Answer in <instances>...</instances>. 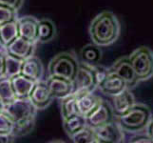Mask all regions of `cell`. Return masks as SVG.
<instances>
[{"mask_svg":"<svg viewBox=\"0 0 153 143\" xmlns=\"http://www.w3.org/2000/svg\"><path fill=\"white\" fill-rule=\"evenodd\" d=\"M120 23L111 12H103L96 15L89 26V35L92 43L100 47L113 44L120 34Z\"/></svg>","mask_w":153,"mask_h":143,"instance_id":"cell-1","label":"cell"},{"mask_svg":"<svg viewBox=\"0 0 153 143\" xmlns=\"http://www.w3.org/2000/svg\"><path fill=\"white\" fill-rule=\"evenodd\" d=\"M151 119V113L147 106L144 104H136L128 113L118 118V122L125 132L139 133L146 128Z\"/></svg>","mask_w":153,"mask_h":143,"instance_id":"cell-2","label":"cell"},{"mask_svg":"<svg viewBox=\"0 0 153 143\" xmlns=\"http://www.w3.org/2000/svg\"><path fill=\"white\" fill-rule=\"evenodd\" d=\"M79 64L75 55L71 52H60L49 63V76H61L73 81L77 75Z\"/></svg>","mask_w":153,"mask_h":143,"instance_id":"cell-3","label":"cell"},{"mask_svg":"<svg viewBox=\"0 0 153 143\" xmlns=\"http://www.w3.org/2000/svg\"><path fill=\"white\" fill-rule=\"evenodd\" d=\"M129 59L140 81L153 76V52L149 47H139L129 55Z\"/></svg>","mask_w":153,"mask_h":143,"instance_id":"cell-4","label":"cell"},{"mask_svg":"<svg viewBox=\"0 0 153 143\" xmlns=\"http://www.w3.org/2000/svg\"><path fill=\"white\" fill-rule=\"evenodd\" d=\"M98 87V78L95 65L83 62L79 64L77 75L73 80V94L92 93Z\"/></svg>","mask_w":153,"mask_h":143,"instance_id":"cell-5","label":"cell"},{"mask_svg":"<svg viewBox=\"0 0 153 143\" xmlns=\"http://www.w3.org/2000/svg\"><path fill=\"white\" fill-rule=\"evenodd\" d=\"M3 111L10 116L13 122H19L35 118L38 110L31 103L30 98H16L10 103L5 105Z\"/></svg>","mask_w":153,"mask_h":143,"instance_id":"cell-6","label":"cell"},{"mask_svg":"<svg viewBox=\"0 0 153 143\" xmlns=\"http://www.w3.org/2000/svg\"><path fill=\"white\" fill-rule=\"evenodd\" d=\"M95 130L97 143H120L125 140V130L118 121H111Z\"/></svg>","mask_w":153,"mask_h":143,"instance_id":"cell-7","label":"cell"},{"mask_svg":"<svg viewBox=\"0 0 153 143\" xmlns=\"http://www.w3.org/2000/svg\"><path fill=\"white\" fill-rule=\"evenodd\" d=\"M109 70L117 73L121 78H123L128 89L134 88L140 81L130 62L129 56H123L119 58L113 63Z\"/></svg>","mask_w":153,"mask_h":143,"instance_id":"cell-8","label":"cell"},{"mask_svg":"<svg viewBox=\"0 0 153 143\" xmlns=\"http://www.w3.org/2000/svg\"><path fill=\"white\" fill-rule=\"evenodd\" d=\"M115 114L113 109L105 100H102L100 104L92 112L87 116V124L93 129H96L100 126H103L114 120Z\"/></svg>","mask_w":153,"mask_h":143,"instance_id":"cell-9","label":"cell"},{"mask_svg":"<svg viewBox=\"0 0 153 143\" xmlns=\"http://www.w3.org/2000/svg\"><path fill=\"white\" fill-rule=\"evenodd\" d=\"M53 97L47 85L46 81L39 80L35 83V86L30 95V100L37 110H45L49 107L53 100Z\"/></svg>","mask_w":153,"mask_h":143,"instance_id":"cell-10","label":"cell"},{"mask_svg":"<svg viewBox=\"0 0 153 143\" xmlns=\"http://www.w3.org/2000/svg\"><path fill=\"white\" fill-rule=\"evenodd\" d=\"M35 45V42L29 41L19 36L6 47V52L7 55L16 57L21 60H25L33 55Z\"/></svg>","mask_w":153,"mask_h":143,"instance_id":"cell-11","label":"cell"},{"mask_svg":"<svg viewBox=\"0 0 153 143\" xmlns=\"http://www.w3.org/2000/svg\"><path fill=\"white\" fill-rule=\"evenodd\" d=\"M97 88H99L103 94L114 97V95L122 93L128 87H126V84L123 78H121L117 73L109 70L108 75L99 82Z\"/></svg>","mask_w":153,"mask_h":143,"instance_id":"cell-12","label":"cell"},{"mask_svg":"<svg viewBox=\"0 0 153 143\" xmlns=\"http://www.w3.org/2000/svg\"><path fill=\"white\" fill-rule=\"evenodd\" d=\"M54 98H63L73 94V81L61 76H49L46 80Z\"/></svg>","mask_w":153,"mask_h":143,"instance_id":"cell-13","label":"cell"},{"mask_svg":"<svg viewBox=\"0 0 153 143\" xmlns=\"http://www.w3.org/2000/svg\"><path fill=\"white\" fill-rule=\"evenodd\" d=\"M38 23L39 20L31 15L17 19L19 36L31 42H38Z\"/></svg>","mask_w":153,"mask_h":143,"instance_id":"cell-14","label":"cell"},{"mask_svg":"<svg viewBox=\"0 0 153 143\" xmlns=\"http://www.w3.org/2000/svg\"><path fill=\"white\" fill-rule=\"evenodd\" d=\"M135 105V98L133 94L128 88L122 93L112 97V109L116 116H121L126 114Z\"/></svg>","mask_w":153,"mask_h":143,"instance_id":"cell-15","label":"cell"},{"mask_svg":"<svg viewBox=\"0 0 153 143\" xmlns=\"http://www.w3.org/2000/svg\"><path fill=\"white\" fill-rule=\"evenodd\" d=\"M44 73V67L37 56L33 55L23 61L21 75L27 76L35 82L41 80Z\"/></svg>","mask_w":153,"mask_h":143,"instance_id":"cell-16","label":"cell"},{"mask_svg":"<svg viewBox=\"0 0 153 143\" xmlns=\"http://www.w3.org/2000/svg\"><path fill=\"white\" fill-rule=\"evenodd\" d=\"M16 98H30V95L35 86V81L23 75H18L10 78Z\"/></svg>","mask_w":153,"mask_h":143,"instance_id":"cell-17","label":"cell"},{"mask_svg":"<svg viewBox=\"0 0 153 143\" xmlns=\"http://www.w3.org/2000/svg\"><path fill=\"white\" fill-rule=\"evenodd\" d=\"M77 97V105L79 114L87 116L95 109L102 101L101 97H97L92 93H83L75 94Z\"/></svg>","mask_w":153,"mask_h":143,"instance_id":"cell-18","label":"cell"},{"mask_svg":"<svg viewBox=\"0 0 153 143\" xmlns=\"http://www.w3.org/2000/svg\"><path fill=\"white\" fill-rule=\"evenodd\" d=\"M87 118L81 114H77L71 118L63 119V127L67 135L71 137L87 126Z\"/></svg>","mask_w":153,"mask_h":143,"instance_id":"cell-19","label":"cell"},{"mask_svg":"<svg viewBox=\"0 0 153 143\" xmlns=\"http://www.w3.org/2000/svg\"><path fill=\"white\" fill-rule=\"evenodd\" d=\"M56 28L50 19H41L38 23V42L47 43L55 37Z\"/></svg>","mask_w":153,"mask_h":143,"instance_id":"cell-20","label":"cell"},{"mask_svg":"<svg viewBox=\"0 0 153 143\" xmlns=\"http://www.w3.org/2000/svg\"><path fill=\"white\" fill-rule=\"evenodd\" d=\"M17 37H19L17 20L0 26V39L6 47Z\"/></svg>","mask_w":153,"mask_h":143,"instance_id":"cell-21","label":"cell"},{"mask_svg":"<svg viewBox=\"0 0 153 143\" xmlns=\"http://www.w3.org/2000/svg\"><path fill=\"white\" fill-rule=\"evenodd\" d=\"M102 52L100 46L96 44H88L81 50V58L83 62L89 65H97L101 59Z\"/></svg>","mask_w":153,"mask_h":143,"instance_id":"cell-22","label":"cell"},{"mask_svg":"<svg viewBox=\"0 0 153 143\" xmlns=\"http://www.w3.org/2000/svg\"><path fill=\"white\" fill-rule=\"evenodd\" d=\"M61 115L63 119L71 118V116L79 114L78 105H77V97L74 94H71L66 97L61 98L60 102Z\"/></svg>","mask_w":153,"mask_h":143,"instance_id":"cell-23","label":"cell"},{"mask_svg":"<svg viewBox=\"0 0 153 143\" xmlns=\"http://www.w3.org/2000/svg\"><path fill=\"white\" fill-rule=\"evenodd\" d=\"M14 99H16V97H15L10 78L5 76H1L0 77V102L5 106L13 101Z\"/></svg>","mask_w":153,"mask_h":143,"instance_id":"cell-24","label":"cell"},{"mask_svg":"<svg viewBox=\"0 0 153 143\" xmlns=\"http://www.w3.org/2000/svg\"><path fill=\"white\" fill-rule=\"evenodd\" d=\"M23 61L24 60L18 59V58L10 55H6V57H5V76L12 78L15 76L20 75Z\"/></svg>","mask_w":153,"mask_h":143,"instance_id":"cell-25","label":"cell"},{"mask_svg":"<svg viewBox=\"0 0 153 143\" xmlns=\"http://www.w3.org/2000/svg\"><path fill=\"white\" fill-rule=\"evenodd\" d=\"M35 126V118L27 119L24 121H19V122H14L13 129L12 135L16 139V137H22L33 131Z\"/></svg>","mask_w":153,"mask_h":143,"instance_id":"cell-26","label":"cell"},{"mask_svg":"<svg viewBox=\"0 0 153 143\" xmlns=\"http://www.w3.org/2000/svg\"><path fill=\"white\" fill-rule=\"evenodd\" d=\"M71 139L75 143H94L96 142L95 130L87 125L80 132L71 136Z\"/></svg>","mask_w":153,"mask_h":143,"instance_id":"cell-27","label":"cell"},{"mask_svg":"<svg viewBox=\"0 0 153 143\" xmlns=\"http://www.w3.org/2000/svg\"><path fill=\"white\" fill-rule=\"evenodd\" d=\"M17 19V10L6 5L0 4V26L13 22V21H16Z\"/></svg>","mask_w":153,"mask_h":143,"instance_id":"cell-28","label":"cell"},{"mask_svg":"<svg viewBox=\"0 0 153 143\" xmlns=\"http://www.w3.org/2000/svg\"><path fill=\"white\" fill-rule=\"evenodd\" d=\"M14 122L4 111H0V134H12Z\"/></svg>","mask_w":153,"mask_h":143,"instance_id":"cell-29","label":"cell"},{"mask_svg":"<svg viewBox=\"0 0 153 143\" xmlns=\"http://www.w3.org/2000/svg\"><path fill=\"white\" fill-rule=\"evenodd\" d=\"M24 0H0V4L6 5V6L13 8L15 10H18L23 6Z\"/></svg>","mask_w":153,"mask_h":143,"instance_id":"cell-30","label":"cell"},{"mask_svg":"<svg viewBox=\"0 0 153 143\" xmlns=\"http://www.w3.org/2000/svg\"><path fill=\"white\" fill-rule=\"evenodd\" d=\"M137 135L134 136L133 137H131V139L129 140L130 142H152L151 139L149 137V136L147 134H141L140 132L139 133H136Z\"/></svg>","mask_w":153,"mask_h":143,"instance_id":"cell-31","label":"cell"},{"mask_svg":"<svg viewBox=\"0 0 153 143\" xmlns=\"http://www.w3.org/2000/svg\"><path fill=\"white\" fill-rule=\"evenodd\" d=\"M15 137L12 134H0V143L13 142Z\"/></svg>","mask_w":153,"mask_h":143,"instance_id":"cell-32","label":"cell"},{"mask_svg":"<svg viewBox=\"0 0 153 143\" xmlns=\"http://www.w3.org/2000/svg\"><path fill=\"white\" fill-rule=\"evenodd\" d=\"M7 54L0 52V77L5 76V57Z\"/></svg>","mask_w":153,"mask_h":143,"instance_id":"cell-33","label":"cell"},{"mask_svg":"<svg viewBox=\"0 0 153 143\" xmlns=\"http://www.w3.org/2000/svg\"><path fill=\"white\" fill-rule=\"evenodd\" d=\"M146 134L149 136V137H150L152 142H153V118L150 119V121L146 126Z\"/></svg>","mask_w":153,"mask_h":143,"instance_id":"cell-34","label":"cell"},{"mask_svg":"<svg viewBox=\"0 0 153 143\" xmlns=\"http://www.w3.org/2000/svg\"><path fill=\"white\" fill-rule=\"evenodd\" d=\"M0 52H4V54H7V52H6V46H5V45L2 43L1 39H0Z\"/></svg>","mask_w":153,"mask_h":143,"instance_id":"cell-35","label":"cell"},{"mask_svg":"<svg viewBox=\"0 0 153 143\" xmlns=\"http://www.w3.org/2000/svg\"><path fill=\"white\" fill-rule=\"evenodd\" d=\"M3 107H4L3 104H2L1 102H0V111H2V110H3Z\"/></svg>","mask_w":153,"mask_h":143,"instance_id":"cell-36","label":"cell"}]
</instances>
